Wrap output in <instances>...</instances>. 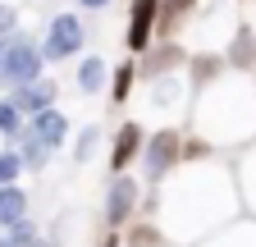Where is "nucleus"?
Instances as JSON below:
<instances>
[{
	"label": "nucleus",
	"instance_id": "23",
	"mask_svg": "<svg viewBox=\"0 0 256 247\" xmlns=\"http://www.w3.org/2000/svg\"><path fill=\"white\" fill-rule=\"evenodd\" d=\"M96 146H101V128H96V124H87V128L78 133V142H74V160L87 165V160L96 156Z\"/></svg>",
	"mask_w": 256,
	"mask_h": 247
},
{
	"label": "nucleus",
	"instance_id": "1",
	"mask_svg": "<svg viewBox=\"0 0 256 247\" xmlns=\"http://www.w3.org/2000/svg\"><path fill=\"white\" fill-rule=\"evenodd\" d=\"M183 174L165 188V224L178 242L188 247H197L202 238H210L215 229H224L234 220V210H238V192H234V183L224 170L215 165H178Z\"/></svg>",
	"mask_w": 256,
	"mask_h": 247
},
{
	"label": "nucleus",
	"instance_id": "18",
	"mask_svg": "<svg viewBox=\"0 0 256 247\" xmlns=\"http://www.w3.org/2000/svg\"><path fill=\"white\" fill-rule=\"evenodd\" d=\"M124 247H165V229L151 224V220H128Z\"/></svg>",
	"mask_w": 256,
	"mask_h": 247
},
{
	"label": "nucleus",
	"instance_id": "26",
	"mask_svg": "<svg viewBox=\"0 0 256 247\" xmlns=\"http://www.w3.org/2000/svg\"><path fill=\"white\" fill-rule=\"evenodd\" d=\"M14 28H18V14H14V5H0V37H14Z\"/></svg>",
	"mask_w": 256,
	"mask_h": 247
},
{
	"label": "nucleus",
	"instance_id": "27",
	"mask_svg": "<svg viewBox=\"0 0 256 247\" xmlns=\"http://www.w3.org/2000/svg\"><path fill=\"white\" fill-rule=\"evenodd\" d=\"M101 247H124V238H119V234H114V229H110V234H106V238H101Z\"/></svg>",
	"mask_w": 256,
	"mask_h": 247
},
{
	"label": "nucleus",
	"instance_id": "22",
	"mask_svg": "<svg viewBox=\"0 0 256 247\" xmlns=\"http://www.w3.org/2000/svg\"><path fill=\"white\" fill-rule=\"evenodd\" d=\"M220 74H224V60L220 55H197V60H192V82H197V92L210 87Z\"/></svg>",
	"mask_w": 256,
	"mask_h": 247
},
{
	"label": "nucleus",
	"instance_id": "21",
	"mask_svg": "<svg viewBox=\"0 0 256 247\" xmlns=\"http://www.w3.org/2000/svg\"><path fill=\"white\" fill-rule=\"evenodd\" d=\"M133 82H138V64H128V60H124V64L110 74V101L124 106V101H128V92H133Z\"/></svg>",
	"mask_w": 256,
	"mask_h": 247
},
{
	"label": "nucleus",
	"instance_id": "3",
	"mask_svg": "<svg viewBox=\"0 0 256 247\" xmlns=\"http://www.w3.org/2000/svg\"><path fill=\"white\" fill-rule=\"evenodd\" d=\"M42 46L32 42V37H23V32H14L5 46H0V87H23V82H37L42 78Z\"/></svg>",
	"mask_w": 256,
	"mask_h": 247
},
{
	"label": "nucleus",
	"instance_id": "7",
	"mask_svg": "<svg viewBox=\"0 0 256 247\" xmlns=\"http://www.w3.org/2000/svg\"><path fill=\"white\" fill-rule=\"evenodd\" d=\"M156 10H160V0H133V14H128V50L133 55H146L156 37Z\"/></svg>",
	"mask_w": 256,
	"mask_h": 247
},
{
	"label": "nucleus",
	"instance_id": "10",
	"mask_svg": "<svg viewBox=\"0 0 256 247\" xmlns=\"http://www.w3.org/2000/svg\"><path fill=\"white\" fill-rule=\"evenodd\" d=\"M142 142H146L142 124H124V128H114V146H110V170H114V174H124L128 165H133V160L142 156Z\"/></svg>",
	"mask_w": 256,
	"mask_h": 247
},
{
	"label": "nucleus",
	"instance_id": "5",
	"mask_svg": "<svg viewBox=\"0 0 256 247\" xmlns=\"http://www.w3.org/2000/svg\"><path fill=\"white\" fill-rule=\"evenodd\" d=\"M82 42H87V28H82V18H74V14H60V18H50V32H46L42 60H74V55L82 50Z\"/></svg>",
	"mask_w": 256,
	"mask_h": 247
},
{
	"label": "nucleus",
	"instance_id": "6",
	"mask_svg": "<svg viewBox=\"0 0 256 247\" xmlns=\"http://www.w3.org/2000/svg\"><path fill=\"white\" fill-rule=\"evenodd\" d=\"M138 202H142V188L128 174H114L110 178V188H106V224L119 229L128 220H138Z\"/></svg>",
	"mask_w": 256,
	"mask_h": 247
},
{
	"label": "nucleus",
	"instance_id": "11",
	"mask_svg": "<svg viewBox=\"0 0 256 247\" xmlns=\"http://www.w3.org/2000/svg\"><path fill=\"white\" fill-rule=\"evenodd\" d=\"M28 128L37 133L50 151H60V146H64V138H69V119H64V114L50 106V110H37V114H32V119H28Z\"/></svg>",
	"mask_w": 256,
	"mask_h": 247
},
{
	"label": "nucleus",
	"instance_id": "24",
	"mask_svg": "<svg viewBox=\"0 0 256 247\" xmlns=\"http://www.w3.org/2000/svg\"><path fill=\"white\" fill-rule=\"evenodd\" d=\"M18 133H23V114L10 106V101H0V138H10V142H18Z\"/></svg>",
	"mask_w": 256,
	"mask_h": 247
},
{
	"label": "nucleus",
	"instance_id": "28",
	"mask_svg": "<svg viewBox=\"0 0 256 247\" xmlns=\"http://www.w3.org/2000/svg\"><path fill=\"white\" fill-rule=\"evenodd\" d=\"M78 5H82V10H106L110 0H78Z\"/></svg>",
	"mask_w": 256,
	"mask_h": 247
},
{
	"label": "nucleus",
	"instance_id": "25",
	"mask_svg": "<svg viewBox=\"0 0 256 247\" xmlns=\"http://www.w3.org/2000/svg\"><path fill=\"white\" fill-rule=\"evenodd\" d=\"M23 174V160H18V151H0V188H10V183Z\"/></svg>",
	"mask_w": 256,
	"mask_h": 247
},
{
	"label": "nucleus",
	"instance_id": "2",
	"mask_svg": "<svg viewBox=\"0 0 256 247\" xmlns=\"http://www.w3.org/2000/svg\"><path fill=\"white\" fill-rule=\"evenodd\" d=\"M256 133V87L247 82H224L215 78L202 87L197 101V138L215 142H247Z\"/></svg>",
	"mask_w": 256,
	"mask_h": 247
},
{
	"label": "nucleus",
	"instance_id": "8",
	"mask_svg": "<svg viewBox=\"0 0 256 247\" xmlns=\"http://www.w3.org/2000/svg\"><path fill=\"white\" fill-rule=\"evenodd\" d=\"M55 92H60V87H55L50 78H37V82H23V87H14L5 101H10L18 114H37V110H50V106H55Z\"/></svg>",
	"mask_w": 256,
	"mask_h": 247
},
{
	"label": "nucleus",
	"instance_id": "12",
	"mask_svg": "<svg viewBox=\"0 0 256 247\" xmlns=\"http://www.w3.org/2000/svg\"><path fill=\"white\" fill-rule=\"evenodd\" d=\"M197 247H256V220H229L210 238H202Z\"/></svg>",
	"mask_w": 256,
	"mask_h": 247
},
{
	"label": "nucleus",
	"instance_id": "4",
	"mask_svg": "<svg viewBox=\"0 0 256 247\" xmlns=\"http://www.w3.org/2000/svg\"><path fill=\"white\" fill-rule=\"evenodd\" d=\"M142 165H146V183H165L178 165H183V133L178 128H160L142 142Z\"/></svg>",
	"mask_w": 256,
	"mask_h": 247
},
{
	"label": "nucleus",
	"instance_id": "9",
	"mask_svg": "<svg viewBox=\"0 0 256 247\" xmlns=\"http://www.w3.org/2000/svg\"><path fill=\"white\" fill-rule=\"evenodd\" d=\"M183 64H188L183 46H178V42H160V46H146L142 74H146V82H156V78H170V74H174V69H183Z\"/></svg>",
	"mask_w": 256,
	"mask_h": 247
},
{
	"label": "nucleus",
	"instance_id": "15",
	"mask_svg": "<svg viewBox=\"0 0 256 247\" xmlns=\"http://www.w3.org/2000/svg\"><path fill=\"white\" fill-rule=\"evenodd\" d=\"M23 220H28V192L18 188V183L0 188V229H14Z\"/></svg>",
	"mask_w": 256,
	"mask_h": 247
},
{
	"label": "nucleus",
	"instance_id": "19",
	"mask_svg": "<svg viewBox=\"0 0 256 247\" xmlns=\"http://www.w3.org/2000/svg\"><path fill=\"white\" fill-rule=\"evenodd\" d=\"M178 96H183V78L170 74V78H156V82H151V106H156V110H178V106H183Z\"/></svg>",
	"mask_w": 256,
	"mask_h": 247
},
{
	"label": "nucleus",
	"instance_id": "20",
	"mask_svg": "<svg viewBox=\"0 0 256 247\" xmlns=\"http://www.w3.org/2000/svg\"><path fill=\"white\" fill-rule=\"evenodd\" d=\"M238 192H242V202H247V210L256 215V146L247 151V156L238 160Z\"/></svg>",
	"mask_w": 256,
	"mask_h": 247
},
{
	"label": "nucleus",
	"instance_id": "13",
	"mask_svg": "<svg viewBox=\"0 0 256 247\" xmlns=\"http://www.w3.org/2000/svg\"><path fill=\"white\" fill-rule=\"evenodd\" d=\"M192 5H197V0H160V10H156V37L174 42L178 28H183V18L192 14Z\"/></svg>",
	"mask_w": 256,
	"mask_h": 247
},
{
	"label": "nucleus",
	"instance_id": "14",
	"mask_svg": "<svg viewBox=\"0 0 256 247\" xmlns=\"http://www.w3.org/2000/svg\"><path fill=\"white\" fill-rule=\"evenodd\" d=\"M50 156H55V151H50V146H46L37 133H32L28 124H23V133H18V160H23V170L37 174V170H46V165H50Z\"/></svg>",
	"mask_w": 256,
	"mask_h": 247
},
{
	"label": "nucleus",
	"instance_id": "17",
	"mask_svg": "<svg viewBox=\"0 0 256 247\" xmlns=\"http://www.w3.org/2000/svg\"><path fill=\"white\" fill-rule=\"evenodd\" d=\"M106 82H110V64H106L101 55H87L82 64H78V87L87 92V96H96Z\"/></svg>",
	"mask_w": 256,
	"mask_h": 247
},
{
	"label": "nucleus",
	"instance_id": "16",
	"mask_svg": "<svg viewBox=\"0 0 256 247\" xmlns=\"http://www.w3.org/2000/svg\"><path fill=\"white\" fill-rule=\"evenodd\" d=\"M224 60H229L234 69H252V64H256V32H252V28H238V32H234Z\"/></svg>",
	"mask_w": 256,
	"mask_h": 247
}]
</instances>
